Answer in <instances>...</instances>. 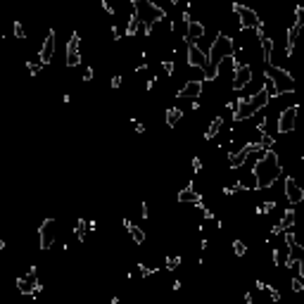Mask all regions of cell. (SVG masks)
Instances as JSON below:
<instances>
[{"label":"cell","instance_id":"d4e9b609","mask_svg":"<svg viewBox=\"0 0 304 304\" xmlns=\"http://www.w3.org/2000/svg\"><path fill=\"white\" fill-rule=\"evenodd\" d=\"M86 230H88V221L78 219V221H76V238H78V240H86Z\"/></svg>","mask_w":304,"mask_h":304},{"label":"cell","instance_id":"e0dca14e","mask_svg":"<svg viewBox=\"0 0 304 304\" xmlns=\"http://www.w3.org/2000/svg\"><path fill=\"white\" fill-rule=\"evenodd\" d=\"M55 29L48 33V38H46V43H43V48H41V62L43 64H48V62L52 60V52H55Z\"/></svg>","mask_w":304,"mask_h":304},{"label":"cell","instance_id":"4316f807","mask_svg":"<svg viewBox=\"0 0 304 304\" xmlns=\"http://www.w3.org/2000/svg\"><path fill=\"white\" fill-rule=\"evenodd\" d=\"M43 67H46V64H43L41 60H38V62H29V64H26V69H29V74H31V76L41 74V69H43Z\"/></svg>","mask_w":304,"mask_h":304},{"label":"cell","instance_id":"f35d334b","mask_svg":"<svg viewBox=\"0 0 304 304\" xmlns=\"http://www.w3.org/2000/svg\"><path fill=\"white\" fill-rule=\"evenodd\" d=\"M91 78H93V69L88 67V69H86V76H83V81H91Z\"/></svg>","mask_w":304,"mask_h":304},{"label":"cell","instance_id":"30bf717a","mask_svg":"<svg viewBox=\"0 0 304 304\" xmlns=\"http://www.w3.org/2000/svg\"><path fill=\"white\" fill-rule=\"evenodd\" d=\"M185 60L190 67H195V69H204V64H207V55L200 50L193 41H188V48H185Z\"/></svg>","mask_w":304,"mask_h":304},{"label":"cell","instance_id":"4fadbf2b","mask_svg":"<svg viewBox=\"0 0 304 304\" xmlns=\"http://www.w3.org/2000/svg\"><path fill=\"white\" fill-rule=\"evenodd\" d=\"M67 67H76L78 62H81V38L78 36H72L69 38V43H67Z\"/></svg>","mask_w":304,"mask_h":304},{"label":"cell","instance_id":"8992f818","mask_svg":"<svg viewBox=\"0 0 304 304\" xmlns=\"http://www.w3.org/2000/svg\"><path fill=\"white\" fill-rule=\"evenodd\" d=\"M233 12L238 15L243 29H254V31L264 29V22L259 19V15L252 10V7H247V5H243V2H233Z\"/></svg>","mask_w":304,"mask_h":304},{"label":"cell","instance_id":"60d3db41","mask_svg":"<svg viewBox=\"0 0 304 304\" xmlns=\"http://www.w3.org/2000/svg\"><path fill=\"white\" fill-rule=\"evenodd\" d=\"M171 2H178V0H171Z\"/></svg>","mask_w":304,"mask_h":304},{"label":"cell","instance_id":"2e32d148","mask_svg":"<svg viewBox=\"0 0 304 304\" xmlns=\"http://www.w3.org/2000/svg\"><path fill=\"white\" fill-rule=\"evenodd\" d=\"M204 36V24L198 19H188V26H185V41H198Z\"/></svg>","mask_w":304,"mask_h":304},{"label":"cell","instance_id":"ac0fdd59","mask_svg":"<svg viewBox=\"0 0 304 304\" xmlns=\"http://www.w3.org/2000/svg\"><path fill=\"white\" fill-rule=\"evenodd\" d=\"M178 202H190V204H198V207H202V195H200L198 190L193 188V183H190L188 188H183L181 193H178Z\"/></svg>","mask_w":304,"mask_h":304},{"label":"cell","instance_id":"ab89813d","mask_svg":"<svg viewBox=\"0 0 304 304\" xmlns=\"http://www.w3.org/2000/svg\"><path fill=\"white\" fill-rule=\"evenodd\" d=\"M2 247H5V243H2V238H0V250H2Z\"/></svg>","mask_w":304,"mask_h":304},{"label":"cell","instance_id":"8d00e7d4","mask_svg":"<svg viewBox=\"0 0 304 304\" xmlns=\"http://www.w3.org/2000/svg\"><path fill=\"white\" fill-rule=\"evenodd\" d=\"M140 214H143V219H150V209H148V204H145V202L140 204Z\"/></svg>","mask_w":304,"mask_h":304},{"label":"cell","instance_id":"5bb4252c","mask_svg":"<svg viewBox=\"0 0 304 304\" xmlns=\"http://www.w3.org/2000/svg\"><path fill=\"white\" fill-rule=\"evenodd\" d=\"M200 95H202V81L200 78H190L178 91V98H188V100H198Z\"/></svg>","mask_w":304,"mask_h":304},{"label":"cell","instance_id":"e575fe53","mask_svg":"<svg viewBox=\"0 0 304 304\" xmlns=\"http://www.w3.org/2000/svg\"><path fill=\"white\" fill-rule=\"evenodd\" d=\"M200 169H202V159H200V157H193V171L198 174Z\"/></svg>","mask_w":304,"mask_h":304},{"label":"cell","instance_id":"44dd1931","mask_svg":"<svg viewBox=\"0 0 304 304\" xmlns=\"http://www.w3.org/2000/svg\"><path fill=\"white\" fill-rule=\"evenodd\" d=\"M124 226L128 228V233H131V238L136 240V245H143L145 243V233L136 226V224H131V219H124Z\"/></svg>","mask_w":304,"mask_h":304},{"label":"cell","instance_id":"836d02e7","mask_svg":"<svg viewBox=\"0 0 304 304\" xmlns=\"http://www.w3.org/2000/svg\"><path fill=\"white\" fill-rule=\"evenodd\" d=\"M162 67L167 69V74H174V72H176V64H174V62H169V60L162 62Z\"/></svg>","mask_w":304,"mask_h":304},{"label":"cell","instance_id":"4dcf8cb0","mask_svg":"<svg viewBox=\"0 0 304 304\" xmlns=\"http://www.w3.org/2000/svg\"><path fill=\"white\" fill-rule=\"evenodd\" d=\"M157 274V269H150V266H143V264H140V276H143V278H150V276H154Z\"/></svg>","mask_w":304,"mask_h":304},{"label":"cell","instance_id":"52a82bcc","mask_svg":"<svg viewBox=\"0 0 304 304\" xmlns=\"http://www.w3.org/2000/svg\"><path fill=\"white\" fill-rule=\"evenodd\" d=\"M57 235H60V224H57V219H46L41 228H38V245H41V250H50L52 243L57 240Z\"/></svg>","mask_w":304,"mask_h":304},{"label":"cell","instance_id":"d6a6232c","mask_svg":"<svg viewBox=\"0 0 304 304\" xmlns=\"http://www.w3.org/2000/svg\"><path fill=\"white\" fill-rule=\"evenodd\" d=\"M266 292L271 295V302H278V300H280V292L276 288H271V285H266Z\"/></svg>","mask_w":304,"mask_h":304},{"label":"cell","instance_id":"ba28073f","mask_svg":"<svg viewBox=\"0 0 304 304\" xmlns=\"http://www.w3.org/2000/svg\"><path fill=\"white\" fill-rule=\"evenodd\" d=\"M17 288L22 295H31V297H38L43 285H38V269H29V274L17 278Z\"/></svg>","mask_w":304,"mask_h":304},{"label":"cell","instance_id":"f546056e","mask_svg":"<svg viewBox=\"0 0 304 304\" xmlns=\"http://www.w3.org/2000/svg\"><path fill=\"white\" fill-rule=\"evenodd\" d=\"M178 264H181V257H167V269L169 271L178 269Z\"/></svg>","mask_w":304,"mask_h":304},{"label":"cell","instance_id":"cb8c5ba5","mask_svg":"<svg viewBox=\"0 0 304 304\" xmlns=\"http://www.w3.org/2000/svg\"><path fill=\"white\" fill-rule=\"evenodd\" d=\"M278 226L283 228V230L295 226V212H292V209H285V214H283V219H280V224H278Z\"/></svg>","mask_w":304,"mask_h":304},{"label":"cell","instance_id":"9c48e42d","mask_svg":"<svg viewBox=\"0 0 304 304\" xmlns=\"http://www.w3.org/2000/svg\"><path fill=\"white\" fill-rule=\"evenodd\" d=\"M297 112H300V105H292L278 114V133H292V131H295Z\"/></svg>","mask_w":304,"mask_h":304},{"label":"cell","instance_id":"277c9868","mask_svg":"<svg viewBox=\"0 0 304 304\" xmlns=\"http://www.w3.org/2000/svg\"><path fill=\"white\" fill-rule=\"evenodd\" d=\"M269 93L261 91L254 93V95H247V98H238L235 100V109H233V119L235 122H245V119H250L252 114H257L261 107H266L269 105Z\"/></svg>","mask_w":304,"mask_h":304},{"label":"cell","instance_id":"1f68e13d","mask_svg":"<svg viewBox=\"0 0 304 304\" xmlns=\"http://www.w3.org/2000/svg\"><path fill=\"white\" fill-rule=\"evenodd\" d=\"M15 36L17 38H26V31H24V26L19 22H15Z\"/></svg>","mask_w":304,"mask_h":304},{"label":"cell","instance_id":"9a60e30c","mask_svg":"<svg viewBox=\"0 0 304 304\" xmlns=\"http://www.w3.org/2000/svg\"><path fill=\"white\" fill-rule=\"evenodd\" d=\"M259 46H261V55L266 64H274V38L266 36V31H259Z\"/></svg>","mask_w":304,"mask_h":304},{"label":"cell","instance_id":"d6986e66","mask_svg":"<svg viewBox=\"0 0 304 304\" xmlns=\"http://www.w3.org/2000/svg\"><path fill=\"white\" fill-rule=\"evenodd\" d=\"M288 259H290V245L288 243L274 247V264H276V266H285V264H288Z\"/></svg>","mask_w":304,"mask_h":304},{"label":"cell","instance_id":"7402d4cb","mask_svg":"<svg viewBox=\"0 0 304 304\" xmlns=\"http://www.w3.org/2000/svg\"><path fill=\"white\" fill-rule=\"evenodd\" d=\"M224 128V117H216L212 124H209V128H207V133H204V138L207 140H212V138L219 136V131Z\"/></svg>","mask_w":304,"mask_h":304},{"label":"cell","instance_id":"d590c367","mask_svg":"<svg viewBox=\"0 0 304 304\" xmlns=\"http://www.w3.org/2000/svg\"><path fill=\"white\" fill-rule=\"evenodd\" d=\"M109 86H112V88H119V86H122V76H112Z\"/></svg>","mask_w":304,"mask_h":304},{"label":"cell","instance_id":"ffe728a7","mask_svg":"<svg viewBox=\"0 0 304 304\" xmlns=\"http://www.w3.org/2000/svg\"><path fill=\"white\" fill-rule=\"evenodd\" d=\"M247 157H250V154H247L245 150L230 152V154H228V169H240L245 162H247Z\"/></svg>","mask_w":304,"mask_h":304},{"label":"cell","instance_id":"6da1fadb","mask_svg":"<svg viewBox=\"0 0 304 304\" xmlns=\"http://www.w3.org/2000/svg\"><path fill=\"white\" fill-rule=\"evenodd\" d=\"M264 154L259 157V162L254 164V183H257V190H264V188H271L280 174H283V167H280V159L274 150H261Z\"/></svg>","mask_w":304,"mask_h":304},{"label":"cell","instance_id":"484cf974","mask_svg":"<svg viewBox=\"0 0 304 304\" xmlns=\"http://www.w3.org/2000/svg\"><path fill=\"white\" fill-rule=\"evenodd\" d=\"M259 145H261V150H271V148H274V136H269L266 131H261V140H259Z\"/></svg>","mask_w":304,"mask_h":304},{"label":"cell","instance_id":"7c38bea8","mask_svg":"<svg viewBox=\"0 0 304 304\" xmlns=\"http://www.w3.org/2000/svg\"><path fill=\"white\" fill-rule=\"evenodd\" d=\"M285 198L290 204H300L304 202V190L300 188V183L295 181L292 176H285Z\"/></svg>","mask_w":304,"mask_h":304},{"label":"cell","instance_id":"603a6c76","mask_svg":"<svg viewBox=\"0 0 304 304\" xmlns=\"http://www.w3.org/2000/svg\"><path fill=\"white\" fill-rule=\"evenodd\" d=\"M181 119H183L181 109H178V107H169V109H167V124H169V126H176Z\"/></svg>","mask_w":304,"mask_h":304},{"label":"cell","instance_id":"3957f363","mask_svg":"<svg viewBox=\"0 0 304 304\" xmlns=\"http://www.w3.org/2000/svg\"><path fill=\"white\" fill-rule=\"evenodd\" d=\"M133 15H136V19L140 22L143 31L150 36L152 26L159 24V22L167 17V12H164V7H159V5L152 2V0H133Z\"/></svg>","mask_w":304,"mask_h":304},{"label":"cell","instance_id":"8fae6325","mask_svg":"<svg viewBox=\"0 0 304 304\" xmlns=\"http://www.w3.org/2000/svg\"><path fill=\"white\" fill-rule=\"evenodd\" d=\"M250 81H252V67H250V64L235 67V74H233V91H243V88H247Z\"/></svg>","mask_w":304,"mask_h":304},{"label":"cell","instance_id":"f1b7e54d","mask_svg":"<svg viewBox=\"0 0 304 304\" xmlns=\"http://www.w3.org/2000/svg\"><path fill=\"white\" fill-rule=\"evenodd\" d=\"M302 288H304V276H295V278H292V290L300 292Z\"/></svg>","mask_w":304,"mask_h":304},{"label":"cell","instance_id":"83f0119b","mask_svg":"<svg viewBox=\"0 0 304 304\" xmlns=\"http://www.w3.org/2000/svg\"><path fill=\"white\" fill-rule=\"evenodd\" d=\"M233 252H235L238 257H245V254H247V245H245L243 240H235V243H233Z\"/></svg>","mask_w":304,"mask_h":304},{"label":"cell","instance_id":"7a4b0ae2","mask_svg":"<svg viewBox=\"0 0 304 304\" xmlns=\"http://www.w3.org/2000/svg\"><path fill=\"white\" fill-rule=\"evenodd\" d=\"M233 52H235L233 38H228L226 33H219V36L214 38L212 48H209V55H207V64H204V81L216 78V76H219V69H221V62L228 60Z\"/></svg>","mask_w":304,"mask_h":304},{"label":"cell","instance_id":"74e56055","mask_svg":"<svg viewBox=\"0 0 304 304\" xmlns=\"http://www.w3.org/2000/svg\"><path fill=\"white\" fill-rule=\"evenodd\" d=\"M133 124V128H136L138 133H145V126H143V124H138V122H131Z\"/></svg>","mask_w":304,"mask_h":304},{"label":"cell","instance_id":"5b68a950","mask_svg":"<svg viewBox=\"0 0 304 304\" xmlns=\"http://www.w3.org/2000/svg\"><path fill=\"white\" fill-rule=\"evenodd\" d=\"M266 76L271 78L274 88L278 95H285V93L295 91V78L283 69V67H276V64H266Z\"/></svg>","mask_w":304,"mask_h":304}]
</instances>
